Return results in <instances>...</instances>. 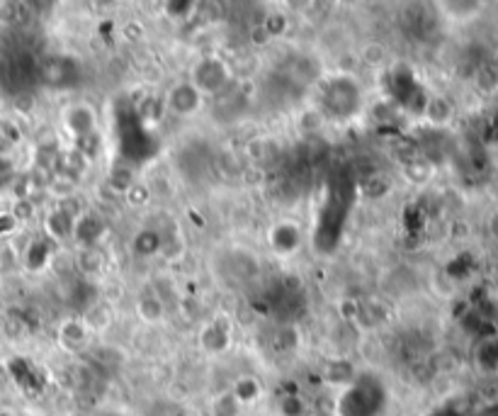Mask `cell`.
Here are the masks:
<instances>
[{"instance_id":"1","label":"cell","mask_w":498,"mask_h":416,"mask_svg":"<svg viewBox=\"0 0 498 416\" xmlns=\"http://www.w3.org/2000/svg\"><path fill=\"white\" fill-rule=\"evenodd\" d=\"M226 83H229V71L222 61L216 59H207L202 61L195 71V88L199 93H222L226 90Z\"/></svg>"},{"instance_id":"2","label":"cell","mask_w":498,"mask_h":416,"mask_svg":"<svg viewBox=\"0 0 498 416\" xmlns=\"http://www.w3.org/2000/svg\"><path fill=\"white\" fill-rule=\"evenodd\" d=\"M199 103H202V93L192 83H180L170 90L168 105L175 114H195Z\"/></svg>"},{"instance_id":"3","label":"cell","mask_w":498,"mask_h":416,"mask_svg":"<svg viewBox=\"0 0 498 416\" xmlns=\"http://www.w3.org/2000/svg\"><path fill=\"white\" fill-rule=\"evenodd\" d=\"M212 416H238V399L236 395H222L212 402Z\"/></svg>"},{"instance_id":"4","label":"cell","mask_w":498,"mask_h":416,"mask_svg":"<svg viewBox=\"0 0 498 416\" xmlns=\"http://www.w3.org/2000/svg\"><path fill=\"white\" fill-rule=\"evenodd\" d=\"M159 247H160V241H159V237H156V232H144V234H139V237L134 239V248L144 255L156 254Z\"/></svg>"},{"instance_id":"5","label":"cell","mask_w":498,"mask_h":416,"mask_svg":"<svg viewBox=\"0 0 498 416\" xmlns=\"http://www.w3.org/2000/svg\"><path fill=\"white\" fill-rule=\"evenodd\" d=\"M139 312H142L144 319H159L160 314H163V304H160V300H156V297H144L142 302H139Z\"/></svg>"},{"instance_id":"6","label":"cell","mask_w":498,"mask_h":416,"mask_svg":"<svg viewBox=\"0 0 498 416\" xmlns=\"http://www.w3.org/2000/svg\"><path fill=\"white\" fill-rule=\"evenodd\" d=\"M362 59H365L370 67H377L385 59V49L379 47V44H367L365 51H362Z\"/></svg>"},{"instance_id":"7","label":"cell","mask_w":498,"mask_h":416,"mask_svg":"<svg viewBox=\"0 0 498 416\" xmlns=\"http://www.w3.org/2000/svg\"><path fill=\"white\" fill-rule=\"evenodd\" d=\"M10 178H12V163L0 156V185H5Z\"/></svg>"},{"instance_id":"8","label":"cell","mask_w":498,"mask_h":416,"mask_svg":"<svg viewBox=\"0 0 498 416\" xmlns=\"http://www.w3.org/2000/svg\"><path fill=\"white\" fill-rule=\"evenodd\" d=\"M494 61H496V68H498V47H496V51H494Z\"/></svg>"}]
</instances>
